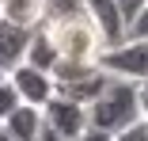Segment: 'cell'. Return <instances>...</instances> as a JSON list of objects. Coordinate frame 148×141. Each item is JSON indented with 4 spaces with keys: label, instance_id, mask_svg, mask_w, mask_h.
Here are the masks:
<instances>
[{
    "label": "cell",
    "instance_id": "cell-1",
    "mask_svg": "<svg viewBox=\"0 0 148 141\" xmlns=\"http://www.w3.org/2000/svg\"><path fill=\"white\" fill-rule=\"evenodd\" d=\"M144 118V111H140V88L133 80H122V76H114L106 84V92L87 107V126L91 130H103V133H122L125 126L140 122Z\"/></svg>",
    "mask_w": 148,
    "mask_h": 141
},
{
    "label": "cell",
    "instance_id": "cell-2",
    "mask_svg": "<svg viewBox=\"0 0 148 141\" xmlns=\"http://www.w3.org/2000/svg\"><path fill=\"white\" fill-rule=\"evenodd\" d=\"M49 76H53L57 95H65L72 103H84V107H91L106 92V84L114 80L99 61H57Z\"/></svg>",
    "mask_w": 148,
    "mask_h": 141
},
{
    "label": "cell",
    "instance_id": "cell-3",
    "mask_svg": "<svg viewBox=\"0 0 148 141\" xmlns=\"http://www.w3.org/2000/svg\"><path fill=\"white\" fill-rule=\"evenodd\" d=\"M57 53H61V61H99L103 53V38L95 31V23L87 15H76V19H61V23H42Z\"/></svg>",
    "mask_w": 148,
    "mask_h": 141
},
{
    "label": "cell",
    "instance_id": "cell-4",
    "mask_svg": "<svg viewBox=\"0 0 148 141\" xmlns=\"http://www.w3.org/2000/svg\"><path fill=\"white\" fill-rule=\"evenodd\" d=\"M99 65L110 76H122V80H144L148 84V38H129L114 50L99 53Z\"/></svg>",
    "mask_w": 148,
    "mask_h": 141
},
{
    "label": "cell",
    "instance_id": "cell-5",
    "mask_svg": "<svg viewBox=\"0 0 148 141\" xmlns=\"http://www.w3.org/2000/svg\"><path fill=\"white\" fill-rule=\"evenodd\" d=\"M42 118L53 133H61L65 141H76L84 130H87V107L84 103H72L65 95H53L46 107H42Z\"/></svg>",
    "mask_w": 148,
    "mask_h": 141
},
{
    "label": "cell",
    "instance_id": "cell-6",
    "mask_svg": "<svg viewBox=\"0 0 148 141\" xmlns=\"http://www.w3.org/2000/svg\"><path fill=\"white\" fill-rule=\"evenodd\" d=\"M84 12L95 23V31L103 38V50H114V46L125 42V19H122L118 0H84Z\"/></svg>",
    "mask_w": 148,
    "mask_h": 141
},
{
    "label": "cell",
    "instance_id": "cell-7",
    "mask_svg": "<svg viewBox=\"0 0 148 141\" xmlns=\"http://www.w3.org/2000/svg\"><path fill=\"white\" fill-rule=\"evenodd\" d=\"M8 80L15 84V92H19V99L23 103H31V107H46L53 95H57V88H53V76L49 73H42V69H34V65H15L12 73H8Z\"/></svg>",
    "mask_w": 148,
    "mask_h": 141
},
{
    "label": "cell",
    "instance_id": "cell-8",
    "mask_svg": "<svg viewBox=\"0 0 148 141\" xmlns=\"http://www.w3.org/2000/svg\"><path fill=\"white\" fill-rule=\"evenodd\" d=\"M31 35H34L31 27H19V23H12V19L0 15V69H4V73H12L15 65L27 61Z\"/></svg>",
    "mask_w": 148,
    "mask_h": 141
},
{
    "label": "cell",
    "instance_id": "cell-9",
    "mask_svg": "<svg viewBox=\"0 0 148 141\" xmlns=\"http://www.w3.org/2000/svg\"><path fill=\"white\" fill-rule=\"evenodd\" d=\"M4 130L12 133V141H38V133L46 130V118H42V107H31V103H19L12 115L4 118Z\"/></svg>",
    "mask_w": 148,
    "mask_h": 141
},
{
    "label": "cell",
    "instance_id": "cell-10",
    "mask_svg": "<svg viewBox=\"0 0 148 141\" xmlns=\"http://www.w3.org/2000/svg\"><path fill=\"white\" fill-rule=\"evenodd\" d=\"M57 61H61V53H57L49 31L38 23V27H34V35H31V46H27V65H34V69H42V73H53Z\"/></svg>",
    "mask_w": 148,
    "mask_h": 141
},
{
    "label": "cell",
    "instance_id": "cell-11",
    "mask_svg": "<svg viewBox=\"0 0 148 141\" xmlns=\"http://www.w3.org/2000/svg\"><path fill=\"white\" fill-rule=\"evenodd\" d=\"M42 12H46V0H8V4L0 8L4 19H12L19 27H31V31L42 23Z\"/></svg>",
    "mask_w": 148,
    "mask_h": 141
},
{
    "label": "cell",
    "instance_id": "cell-12",
    "mask_svg": "<svg viewBox=\"0 0 148 141\" xmlns=\"http://www.w3.org/2000/svg\"><path fill=\"white\" fill-rule=\"evenodd\" d=\"M76 15H87L84 0H46L42 23H61V19H76Z\"/></svg>",
    "mask_w": 148,
    "mask_h": 141
},
{
    "label": "cell",
    "instance_id": "cell-13",
    "mask_svg": "<svg viewBox=\"0 0 148 141\" xmlns=\"http://www.w3.org/2000/svg\"><path fill=\"white\" fill-rule=\"evenodd\" d=\"M19 103H23V99H19V92H15V84H12V80H4V84H0V122H4Z\"/></svg>",
    "mask_w": 148,
    "mask_h": 141
},
{
    "label": "cell",
    "instance_id": "cell-14",
    "mask_svg": "<svg viewBox=\"0 0 148 141\" xmlns=\"http://www.w3.org/2000/svg\"><path fill=\"white\" fill-rule=\"evenodd\" d=\"M114 141H148V122L140 118V122H133V126H125L122 133H114Z\"/></svg>",
    "mask_w": 148,
    "mask_h": 141
},
{
    "label": "cell",
    "instance_id": "cell-15",
    "mask_svg": "<svg viewBox=\"0 0 148 141\" xmlns=\"http://www.w3.org/2000/svg\"><path fill=\"white\" fill-rule=\"evenodd\" d=\"M144 4H148V0H118V8H122V19H125V31H129V23L144 12Z\"/></svg>",
    "mask_w": 148,
    "mask_h": 141
},
{
    "label": "cell",
    "instance_id": "cell-16",
    "mask_svg": "<svg viewBox=\"0 0 148 141\" xmlns=\"http://www.w3.org/2000/svg\"><path fill=\"white\" fill-rule=\"evenodd\" d=\"M129 38H148V4H144V12L129 23V31H125V42Z\"/></svg>",
    "mask_w": 148,
    "mask_h": 141
},
{
    "label": "cell",
    "instance_id": "cell-17",
    "mask_svg": "<svg viewBox=\"0 0 148 141\" xmlns=\"http://www.w3.org/2000/svg\"><path fill=\"white\" fill-rule=\"evenodd\" d=\"M76 141H114V137H110V133H103V130H91V126H87Z\"/></svg>",
    "mask_w": 148,
    "mask_h": 141
},
{
    "label": "cell",
    "instance_id": "cell-18",
    "mask_svg": "<svg viewBox=\"0 0 148 141\" xmlns=\"http://www.w3.org/2000/svg\"><path fill=\"white\" fill-rule=\"evenodd\" d=\"M38 141H65V137H61V133H53V130H49V126H46V130H42V133H38Z\"/></svg>",
    "mask_w": 148,
    "mask_h": 141
},
{
    "label": "cell",
    "instance_id": "cell-19",
    "mask_svg": "<svg viewBox=\"0 0 148 141\" xmlns=\"http://www.w3.org/2000/svg\"><path fill=\"white\" fill-rule=\"evenodd\" d=\"M140 111H144V122H148V88H140Z\"/></svg>",
    "mask_w": 148,
    "mask_h": 141
},
{
    "label": "cell",
    "instance_id": "cell-20",
    "mask_svg": "<svg viewBox=\"0 0 148 141\" xmlns=\"http://www.w3.org/2000/svg\"><path fill=\"white\" fill-rule=\"evenodd\" d=\"M0 141H12V133L4 130V122H0Z\"/></svg>",
    "mask_w": 148,
    "mask_h": 141
},
{
    "label": "cell",
    "instance_id": "cell-21",
    "mask_svg": "<svg viewBox=\"0 0 148 141\" xmlns=\"http://www.w3.org/2000/svg\"><path fill=\"white\" fill-rule=\"evenodd\" d=\"M4 80H8V73H4V69H0V84H4Z\"/></svg>",
    "mask_w": 148,
    "mask_h": 141
},
{
    "label": "cell",
    "instance_id": "cell-22",
    "mask_svg": "<svg viewBox=\"0 0 148 141\" xmlns=\"http://www.w3.org/2000/svg\"><path fill=\"white\" fill-rule=\"evenodd\" d=\"M4 4H8V0H0V8H4Z\"/></svg>",
    "mask_w": 148,
    "mask_h": 141
},
{
    "label": "cell",
    "instance_id": "cell-23",
    "mask_svg": "<svg viewBox=\"0 0 148 141\" xmlns=\"http://www.w3.org/2000/svg\"><path fill=\"white\" fill-rule=\"evenodd\" d=\"M144 88H148V84H144Z\"/></svg>",
    "mask_w": 148,
    "mask_h": 141
}]
</instances>
